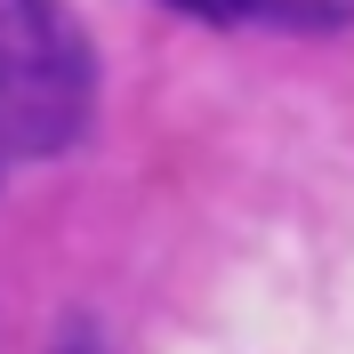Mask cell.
I'll use <instances>...</instances> for the list:
<instances>
[{
    "mask_svg": "<svg viewBox=\"0 0 354 354\" xmlns=\"http://www.w3.org/2000/svg\"><path fill=\"white\" fill-rule=\"evenodd\" d=\"M97 65L73 17L57 8H0V153L48 161L88 129Z\"/></svg>",
    "mask_w": 354,
    "mask_h": 354,
    "instance_id": "obj_1",
    "label": "cell"
},
{
    "mask_svg": "<svg viewBox=\"0 0 354 354\" xmlns=\"http://www.w3.org/2000/svg\"><path fill=\"white\" fill-rule=\"evenodd\" d=\"M57 354H97V322H81V314H73L65 338H57Z\"/></svg>",
    "mask_w": 354,
    "mask_h": 354,
    "instance_id": "obj_2",
    "label": "cell"
}]
</instances>
